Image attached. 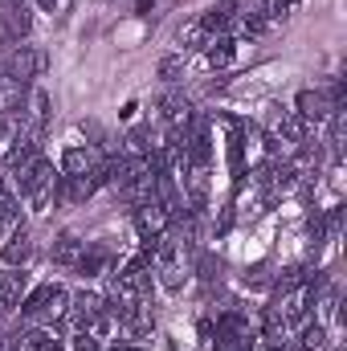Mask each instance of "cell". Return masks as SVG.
<instances>
[{
    "label": "cell",
    "instance_id": "cell-6",
    "mask_svg": "<svg viewBox=\"0 0 347 351\" xmlns=\"http://www.w3.org/2000/svg\"><path fill=\"white\" fill-rule=\"evenodd\" d=\"M278 123V139H286V143H307V119L298 114V110H290V114H278L274 119Z\"/></svg>",
    "mask_w": 347,
    "mask_h": 351
},
{
    "label": "cell",
    "instance_id": "cell-15",
    "mask_svg": "<svg viewBox=\"0 0 347 351\" xmlns=\"http://www.w3.org/2000/svg\"><path fill=\"white\" fill-rule=\"evenodd\" d=\"M258 12L265 21H286L294 12V0H258Z\"/></svg>",
    "mask_w": 347,
    "mask_h": 351
},
{
    "label": "cell",
    "instance_id": "cell-23",
    "mask_svg": "<svg viewBox=\"0 0 347 351\" xmlns=\"http://www.w3.org/2000/svg\"><path fill=\"white\" fill-rule=\"evenodd\" d=\"M265 351H294L290 343H282V335L278 339H265Z\"/></svg>",
    "mask_w": 347,
    "mask_h": 351
},
{
    "label": "cell",
    "instance_id": "cell-3",
    "mask_svg": "<svg viewBox=\"0 0 347 351\" xmlns=\"http://www.w3.org/2000/svg\"><path fill=\"white\" fill-rule=\"evenodd\" d=\"M135 229H139V237L147 241V250L164 237V229H168V213L156 204V200H147V204H139L135 208Z\"/></svg>",
    "mask_w": 347,
    "mask_h": 351
},
{
    "label": "cell",
    "instance_id": "cell-25",
    "mask_svg": "<svg viewBox=\"0 0 347 351\" xmlns=\"http://www.w3.org/2000/svg\"><path fill=\"white\" fill-rule=\"evenodd\" d=\"M37 4H41V8H53V4H58V0H37Z\"/></svg>",
    "mask_w": 347,
    "mask_h": 351
},
{
    "label": "cell",
    "instance_id": "cell-16",
    "mask_svg": "<svg viewBox=\"0 0 347 351\" xmlns=\"http://www.w3.org/2000/svg\"><path fill=\"white\" fill-rule=\"evenodd\" d=\"M49 294H53V286H37V290L21 302V315H29V319H33V315H41V311H45V302H49Z\"/></svg>",
    "mask_w": 347,
    "mask_h": 351
},
{
    "label": "cell",
    "instance_id": "cell-4",
    "mask_svg": "<svg viewBox=\"0 0 347 351\" xmlns=\"http://www.w3.org/2000/svg\"><path fill=\"white\" fill-rule=\"evenodd\" d=\"M37 147H41V143H37V135H16V139H12V147H8V156H4V168H8L12 176H21L33 160H37Z\"/></svg>",
    "mask_w": 347,
    "mask_h": 351
},
{
    "label": "cell",
    "instance_id": "cell-12",
    "mask_svg": "<svg viewBox=\"0 0 347 351\" xmlns=\"http://www.w3.org/2000/svg\"><path fill=\"white\" fill-rule=\"evenodd\" d=\"M229 25H233V8H229V4H217V8H208V12L200 16V29H204V33H225Z\"/></svg>",
    "mask_w": 347,
    "mask_h": 351
},
{
    "label": "cell",
    "instance_id": "cell-13",
    "mask_svg": "<svg viewBox=\"0 0 347 351\" xmlns=\"http://www.w3.org/2000/svg\"><path fill=\"white\" fill-rule=\"evenodd\" d=\"M233 53H237V45H233L229 37H217V41H208V66H213V70H225V66L233 62Z\"/></svg>",
    "mask_w": 347,
    "mask_h": 351
},
{
    "label": "cell",
    "instance_id": "cell-8",
    "mask_svg": "<svg viewBox=\"0 0 347 351\" xmlns=\"http://www.w3.org/2000/svg\"><path fill=\"white\" fill-rule=\"evenodd\" d=\"M82 250H86V245H82L74 233H62V237L53 241V262H58V265H78Z\"/></svg>",
    "mask_w": 347,
    "mask_h": 351
},
{
    "label": "cell",
    "instance_id": "cell-14",
    "mask_svg": "<svg viewBox=\"0 0 347 351\" xmlns=\"http://www.w3.org/2000/svg\"><path fill=\"white\" fill-rule=\"evenodd\" d=\"M98 311H102V298H98V294H78V298H74V319H78L82 327H86Z\"/></svg>",
    "mask_w": 347,
    "mask_h": 351
},
{
    "label": "cell",
    "instance_id": "cell-19",
    "mask_svg": "<svg viewBox=\"0 0 347 351\" xmlns=\"http://www.w3.org/2000/svg\"><path fill=\"white\" fill-rule=\"evenodd\" d=\"M265 29H270V21H265V16H261L258 8H254V12H246V16H241V33H246V37H261V33H265Z\"/></svg>",
    "mask_w": 347,
    "mask_h": 351
},
{
    "label": "cell",
    "instance_id": "cell-17",
    "mask_svg": "<svg viewBox=\"0 0 347 351\" xmlns=\"http://www.w3.org/2000/svg\"><path fill=\"white\" fill-rule=\"evenodd\" d=\"M327 343V331L319 327V323H311V327H302V339H298V351H319Z\"/></svg>",
    "mask_w": 347,
    "mask_h": 351
},
{
    "label": "cell",
    "instance_id": "cell-1",
    "mask_svg": "<svg viewBox=\"0 0 347 351\" xmlns=\"http://www.w3.org/2000/svg\"><path fill=\"white\" fill-rule=\"evenodd\" d=\"M53 180H58L53 164L37 156V160H33V164L21 172V196H25L29 204H37V208H41V204L49 200V192H53Z\"/></svg>",
    "mask_w": 347,
    "mask_h": 351
},
{
    "label": "cell",
    "instance_id": "cell-5",
    "mask_svg": "<svg viewBox=\"0 0 347 351\" xmlns=\"http://www.w3.org/2000/svg\"><path fill=\"white\" fill-rule=\"evenodd\" d=\"M298 114H302L307 123H311V119H315V123H319V119H327V114H331L327 94H319V90H302V94H298Z\"/></svg>",
    "mask_w": 347,
    "mask_h": 351
},
{
    "label": "cell",
    "instance_id": "cell-10",
    "mask_svg": "<svg viewBox=\"0 0 347 351\" xmlns=\"http://www.w3.org/2000/svg\"><path fill=\"white\" fill-rule=\"evenodd\" d=\"M29 254H33V245H29V233H25V229H16V233L8 237V245H4V265H12V269H16V265L29 258Z\"/></svg>",
    "mask_w": 347,
    "mask_h": 351
},
{
    "label": "cell",
    "instance_id": "cell-2",
    "mask_svg": "<svg viewBox=\"0 0 347 351\" xmlns=\"http://www.w3.org/2000/svg\"><path fill=\"white\" fill-rule=\"evenodd\" d=\"M41 66H45V53L41 49H33V45H16L12 53H8V66H4V74L12 78V82H33L37 74H41Z\"/></svg>",
    "mask_w": 347,
    "mask_h": 351
},
{
    "label": "cell",
    "instance_id": "cell-21",
    "mask_svg": "<svg viewBox=\"0 0 347 351\" xmlns=\"http://www.w3.org/2000/svg\"><path fill=\"white\" fill-rule=\"evenodd\" d=\"M74 351H98V339H94L90 331H82V335L74 339Z\"/></svg>",
    "mask_w": 347,
    "mask_h": 351
},
{
    "label": "cell",
    "instance_id": "cell-18",
    "mask_svg": "<svg viewBox=\"0 0 347 351\" xmlns=\"http://www.w3.org/2000/svg\"><path fill=\"white\" fill-rule=\"evenodd\" d=\"M180 45H184V49H208V33L200 29V21L188 25V29L180 33Z\"/></svg>",
    "mask_w": 347,
    "mask_h": 351
},
{
    "label": "cell",
    "instance_id": "cell-26",
    "mask_svg": "<svg viewBox=\"0 0 347 351\" xmlns=\"http://www.w3.org/2000/svg\"><path fill=\"white\" fill-rule=\"evenodd\" d=\"M4 135H8V127H4V123H0V139H4Z\"/></svg>",
    "mask_w": 347,
    "mask_h": 351
},
{
    "label": "cell",
    "instance_id": "cell-22",
    "mask_svg": "<svg viewBox=\"0 0 347 351\" xmlns=\"http://www.w3.org/2000/svg\"><path fill=\"white\" fill-rule=\"evenodd\" d=\"M176 70H180V58H164V62H160V74H164V78H172Z\"/></svg>",
    "mask_w": 347,
    "mask_h": 351
},
{
    "label": "cell",
    "instance_id": "cell-9",
    "mask_svg": "<svg viewBox=\"0 0 347 351\" xmlns=\"http://www.w3.org/2000/svg\"><path fill=\"white\" fill-rule=\"evenodd\" d=\"M106 262H110V250L106 245H90V250H82V258H78V269H82V278H94V274L106 269Z\"/></svg>",
    "mask_w": 347,
    "mask_h": 351
},
{
    "label": "cell",
    "instance_id": "cell-20",
    "mask_svg": "<svg viewBox=\"0 0 347 351\" xmlns=\"http://www.w3.org/2000/svg\"><path fill=\"white\" fill-rule=\"evenodd\" d=\"M217 274H221V262H217L213 254H204V258H200V278H204V282H213Z\"/></svg>",
    "mask_w": 347,
    "mask_h": 351
},
{
    "label": "cell",
    "instance_id": "cell-7",
    "mask_svg": "<svg viewBox=\"0 0 347 351\" xmlns=\"http://www.w3.org/2000/svg\"><path fill=\"white\" fill-rule=\"evenodd\" d=\"M21 290H25V269H0V311L4 306H12L16 298H21Z\"/></svg>",
    "mask_w": 347,
    "mask_h": 351
},
{
    "label": "cell",
    "instance_id": "cell-24",
    "mask_svg": "<svg viewBox=\"0 0 347 351\" xmlns=\"http://www.w3.org/2000/svg\"><path fill=\"white\" fill-rule=\"evenodd\" d=\"M152 4H156V0H139V12H147V8H152Z\"/></svg>",
    "mask_w": 347,
    "mask_h": 351
},
{
    "label": "cell",
    "instance_id": "cell-11",
    "mask_svg": "<svg viewBox=\"0 0 347 351\" xmlns=\"http://www.w3.org/2000/svg\"><path fill=\"white\" fill-rule=\"evenodd\" d=\"M90 168H94V156H90L86 147H70L62 156V176H86Z\"/></svg>",
    "mask_w": 347,
    "mask_h": 351
},
{
    "label": "cell",
    "instance_id": "cell-27",
    "mask_svg": "<svg viewBox=\"0 0 347 351\" xmlns=\"http://www.w3.org/2000/svg\"><path fill=\"white\" fill-rule=\"evenodd\" d=\"M294 4H298V0H294Z\"/></svg>",
    "mask_w": 347,
    "mask_h": 351
}]
</instances>
